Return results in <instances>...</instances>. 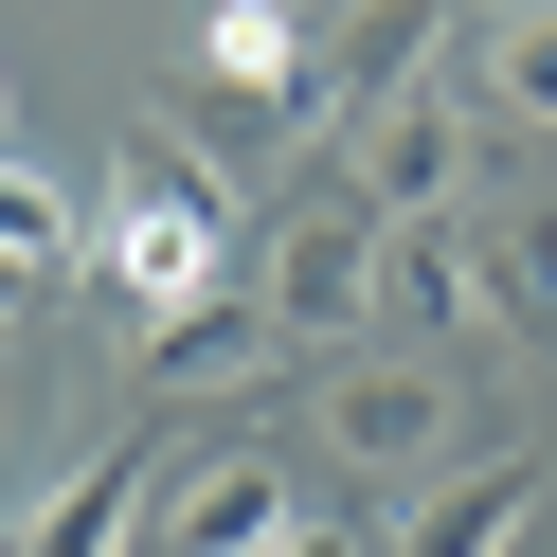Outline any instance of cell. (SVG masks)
Listing matches in <instances>:
<instances>
[{
	"mask_svg": "<svg viewBox=\"0 0 557 557\" xmlns=\"http://www.w3.org/2000/svg\"><path fill=\"white\" fill-rule=\"evenodd\" d=\"M90 270H109L145 324H181V306H216V288H234V198L198 181V162L126 145V162H109V216H90Z\"/></svg>",
	"mask_w": 557,
	"mask_h": 557,
	"instance_id": "cell-1",
	"label": "cell"
},
{
	"mask_svg": "<svg viewBox=\"0 0 557 557\" xmlns=\"http://www.w3.org/2000/svg\"><path fill=\"white\" fill-rule=\"evenodd\" d=\"M252 306H270V342H360L377 324V216L342 181H306L270 216V252H252Z\"/></svg>",
	"mask_w": 557,
	"mask_h": 557,
	"instance_id": "cell-2",
	"label": "cell"
},
{
	"mask_svg": "<svg viewBox=\"0 0 557 557\" xmlns=\"http://www.w3.org/2000/svg\"><path fill=\"white\" fill-rule=\"evenodd\" d=\"M468 162H485V90H413V109L342 126V198H360L377 234H432V216H468Z\"/></svg>",
	"mask_w": 557,
	"mask_h": 557,
	"instance_id": "cell-3",
	"label": "cell"
},
{
	"mask_svg": "<svg viewBox=\"0 0 557 557\" xmlns=\"http://www.w3.org/2000/svg\"><path fill=\"white\" fill-rule=\"evenodd\" d=\"M306 18L288 0H216V18H198V90H216V145H270V126L306 109Z\"/></svg>",
	"mask_w": 557,
	"mask_h": 557,
	"instance_id": "cell-4",
	"label": "cell"
},
{
	"mask_svg": "<svg viewBox=\"0 0 557 557\" xmlns=\"http://www.w3.org/2000/svg\"><path fill=\"white\" fill-rule=\"evenodd\" d=\"M324 449L377 468V485H413V468L449 449V377H432V360H342V377H324Z\"/></svg>",
	"mask_w": 557,
	"mask_h": 557,
	"instance_id": "cell-5",
	"label": "cell"
},
{
	"mask_svg": "<svg viewBox=\"0 0 557 557\" xmlns=\"http://www.w3.org/2000/svg\"><path fill=\"white\" fill-rule=\"evenodd\" d=\"M288 468H270V449H198V468H162V540L181 557H270L288 540Z\"/></svg>",
	"mask_w": 557,
	"mask_h": 557,
	"instance_id": "cell-6",
	"label": "cell"
},
{
	"mask_svg": "<svg viewBox=\"0 0 557 557\" xmlns=\"http://www.w3.org/2000/svg\"><path fill=\"white\" fill-rule=\"evenodd\" d=\"M521 521H540V449H485V468H449V485H413V521H396V557H521Z\"/></svg>",
	"mask_w": 557,
	"mask_h": 557,
	"instance_id": "cell-7",
	"label": "cell"
},
{
	"mask_svg": "<svg viewBox=\"0 0 557 557\" xmlns=\"http://www.w3.org/2000/svg\"><path fill=\"white\" fill-rule=\"evenodd\" d=\"M145 504H162V449H145V432H109V449H90V468L54 485V504L18 521L0 557H126V521H145Z\"/></svg>",
	"mask_w": 557,
	"mask_h": 557,
	"instance_id": "cell-8",
	"label": "cell"
},
{
	"mask_svg": "<svg viewBox=\"0 0 557 557\" xmlns=\"http://www.w3.org/2000/svg\"><path fill=\"white\" fill-rule=\"evenodd\" d=\"M377 306H396L413 342H468V324H485V252H468V216H432V234H377Z\"/></svg>",
	"mask_w": 557,
	"mask_h": 557,
	"instance_id": "cell-9",
	"label": "cell"
},
{
	"mask_svg": "<svg viewBox=\"0 0 557 557\" xmlns=\"http://www.w3.org/2000/svg\"><path fill=\"white\" fill-rule=\"evenodd\" d=\"M468 252H485V324L557 342V198H504V216H468Z\"/></svg>",
	"mask_w": 557,
	"mask_h": 557,
	"instance_id": "cell-10",
	"label": "cell"
},
{
	"mask_svg": "<svg viewBox=\"0 0 557 557\" xmlns=\"http://www.w3.org/2000/svg\"><path fill=\"white\" fill-rule=\"evenodd\" d=\"M0 270H18V288L90 270V216H73V181H54V162H18V145H0Z\"/></svg>",
	"mask_w": 557,
	"mask_h": 557,
	"instance_id": "cell-11",
	"label": "cell"
},
{
	"mask_svg": "<svg viewBox=\"0 0 557 557\" xmlns=\"http://www.w3.org/2000/svg\"><path fill=\"white\" fill-rule=\"evenodd\" d=\"M270 360V306H181V324H145V377H162V396H198V377H252Z\"/></svg>",
	"mask_w": 557,
	"mask_h": 557,
	"instance_id": "cell-12",
	"label": "cell"
},
{
	"mask_svg": "<svg viewBox=\"0 0 557 557\" xmlns=\"http://www.w3.org/2000/svg\"><path fill=\"white\" fill-rule=\"evenodd\" d=\"M485 109L557 126V0H504V18H485Z\"/></svg>",
	"mask_w": 557,
	"mask_h": 557,
	"instance_id": "cell-13",
	"label": "cell"
},
{
	"mask_svg": "<svg viewBox=\"0 0 557 557\" xmlns=\"http://www.w3.org/2000/svg\"><path fill=\"white\" fill-rule=\"evenodd\" d=\"M18 342H37V288H0V360H18Z\"/></svg>",
	"mask_w": 557,
	"mask_h": 557,
	"instance_id": "cell-14",
	"label": "cell"
},
{
	"mask_svg": "<svg viewBox=\"0 0 557 557\" xmlns=\"http://www.w3.org/2000/svg\"><path fill=\"white\" fill-rule=\"evenodd\" d=\"M270 557H342V540H324V521H288V540H270Z\"/></svg>",
	"mask_w": 557,
	"mask_h": 557,
	"instance_id": "cell-15",
	"label": "cell"
},
{
	"mask_svg": "<svg viewBox=\"0 0 557 557\" xmlns=\"http://www.w3.org/2000/svg\"><path fill=\"white\" fill-rule=\"evenodd\" d=\"M288 18H342V0H288Z\"/></svg>",
	"mask_w": 557,
	"mask_h": 557,
	"instance_id": "cell-16",
	"label": "cell"
}]
</instances>
